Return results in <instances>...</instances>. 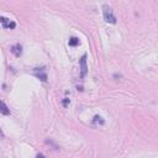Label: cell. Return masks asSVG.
<instances>
[{
	"label": "cell",
	"instance_id": "3957f363",
	"mask_svg": "<svg viewBox=\"0 0 158 158\" xmlns=\"http://www.w3.org/2000/svg\"><path fill=\"white\" fill-rule=\"evenodd\" d=\"M0 114H3V115H10V109L8 108V105L5 104L1 99H0Z\"/></svg>",
	"mask_w": 158,
	"mask_h": 158
},
{
	"label": "cell",
	"instance_id": "8fae6325",
	"mask_svg": "<svg viewBox=\"0 0 158 158\" xmlns=\"http://www.w3.org/2000/svg\"><path fill=\"white\" fill-rule=\"evenodd\" d=\"M5 137V135H4V132H3V130L0 129V138H4Z\"/></svg>",
	"mask_w": 158,
	"mask_h": 158
},
{
	"label": "cell",
	"instance_id": "ba28073f",
	"mask_svg": "<svg viewBox=\"0 0 158 158\" xmlns=\"http://www.w3.org/2000/svg\"><path fill=\"white\" fill-rule=\"evenodd\" d=\"M46 143H47V145H51V146H52L54 150H59V147L57 146V145L52 141V140H46Z\"/></svg>",
	"mask_w": 158,
	"mask_h": 158
},
{
	"label": "cell",
	"instance_id": "8992f818",
	"mask_svg": "<svg viewBox=\"0 0 158 158\" xmlns=\"http://www.w3.org/2000/svg\"><path fill=\"white\" fill-rule=\"evenodd\" d=\"M4 27L5 28H15V27H16V24H15L14 21H9L8 24L4 25Z\"/></svg>",
	"mask_w": 158,
	"mask_h": 158
},
{
	"label": "cell",
	"instance_id": "7a4b0ae2",
	"mask_svg": "<svg viewBox=\"0 0 158 158\" xmlns=\"http://www.w3.org/2000/svg\"><path fill=\"white\" fill-rule=\"evenodd\" d=\"M79 67H80V78H84L88 73V65H86V54H83L79 59Z\"/></svg>",
	"mask_w": 158,
	"mask_h": 158
},
{
	"label": "cell",
	"instance_id": "52a82bcc",
	"mask_svg": "<svg viewBox=\"0 0 158 158\" xmlns=\"http://www.w3.org/2000/svg\"><path fill=\"white\" fill-rule=\"evenodd\" d=\"M36 77H38L42 81L47 80V74H46V73H36Z\"/></svg>",
	"mask_w": 158,
	"mask_h": 158
},
{
	"label": "cell",
	"instance_id": "7c38bea8",
	"mask_svg": "<svg viewBox=\"0 0 158 158\" xmlns=\"http://www.w3.org/2000/svg\"><path fill=\"white\" fill-rule=\"evenodd\" d=\"M37 158H45V157H43V154H38V156H37Z\"/></svg>",
	"mask_w": 158,
	"mask_h": 158
},
{
	"label": "cell",
	"instance_id": "6da1fadb",
	"mask_svg": "<svg viewBox=\"0 0 158 158\" xmlns=\"http://www.w3.org/2000/svg\"><path fill=\"white\" fill-rule=\"evenodd\" d=\"M103 15H104V20L109 24H116V16L114 15L113 9L109 5L104 4L103 5Z\"/></svg>",
	"mask_w": 158,
	"mask_h": 158
},
{
	"label": "cell",
	"instance_id": "5b68a950",
	"mask_svg": "<svg viewBox=\"0 0 158 158\" xmlns=\"http://www.w3.org/2000/svg\"><path fill=\"white\" fill-rule=\"evenodd\" d=\"M68 45L72 46V47H75V46L79 45V40H78L77 37H70L68 41Z\"/></svg>",
	"mask_w": 158,
	"mask_h": 158
},
{
	"label": "cell",
	"instance_id": "30bf717a",
	"mask_svg": "<svg viewBox=\"0 0 158 158\" xmlns=\"http://www.w3.org/2000/svg\"><path fill=\"white\" fill-rule=\"evenodd\" d=\"M62 104H63V106H67L69 104V99L68 98H65L64 100H63V101H62Z\"/></svg>",
	"mask_w": 158,
	"mask_h": 158
},
{
	"label": "cell",
	"instance_id": "9c48e42d",
	"mask_svg": "<svg viewBox=\"0 0 158 158\" xmlns=\"http://www.w3.org/2000/svg\"><path fill=\"white\" fill-rule=\"evenodd\" d=\"M94 122H100V124H104V120H101L100 116H94Z\"/></svg>",
	"mask_w": 158,
	"mask_h": 158
},
{
	"label": "cell",
	"instance_id": "277c9868",
	"mask_svg": "<svg viewBox=\"0 0 158 158\" xmlns=\"http://www.w3.org/2000/svg\"><path fill=\"white\" fill-rule=\"evenodd\" d=\"M10 51H11V52L14 53L16 57H20L21 53H22V46L19 45V43H17V45H14L11 47V49H10Z\"/></svg>",
	"mask_w": 158,
	"mask_h": 158
}]
</instances>
